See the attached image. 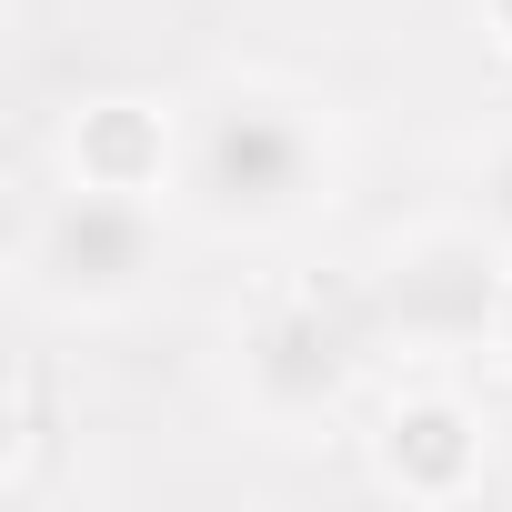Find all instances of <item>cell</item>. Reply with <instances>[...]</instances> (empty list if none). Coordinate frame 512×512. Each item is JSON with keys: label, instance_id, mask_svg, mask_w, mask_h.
<instances>
[{"label": "cell", "instance_id": "obj_4", "mask_svg": "<svg viewBox=\"0 0 512 512\" xmlns=\"http://www.w3.org/2000/svg\"><path fill=\"white\" fill-rule=\"evenodd\" d=\"M382 352L362 292H272L231 332V372H241V402L251 422L272 432H312L332 422L352 392H362V362Z\"/></svg>", "mask_w": 512, "mask_h": 512}, {"label": "cell", "instance_id": "obj_6", "mask_svg": "<svg viewBox=\"0 0 512 512\" xmlns=\"http://www.w3.org/2000/svg\"><path fill=\"white\" fill-rule=\"evenodd\" d=\"M181 161V111L161 101H81L61 131V171L71 181H111V191H171Z\"/></svg>", "mask_w": 512, "mask_h": 512}, {"label": "cell", "instance_id": "obj_3", "mask_svg": "<svg viewBox=\"0 0 512 512\" xmlns=\"http://www.w3.org/2000/svg\"><path fill=\"white\" fill-rule=\"evenodd\" d=\"M502 292H512V251L482 221H422V231L382 241V262L362 272V312H372L382 352H412V362L492 352Z\"/></svg>", "mask_w": 512, "mask_h": 512}, {"label": "cell", "instance_id": "obj_8", "mask_svg": "<svg viewBox=\"0 0 512 512\" xmlns=\"http://www.w3.org/2000/svg\"><path fill=\"white\" fill-rule=\"evenodd\" d=\"M482 31H492V51L512 61V0H482Z\"/></svg>", "mask_w": 512, "mask_h": 512}, {"label": "cell", "instance_id": "obj_1", "mask_svg": "<svg viewBox=\"0 0 512 512\" xmlns=\"http://www.w3.org/2000/svg\"><path fill=\"white\" fill-rule=\"evenodd\" d=\"M342 181L332 121L312 91L292 81H211L201 101H181V161L171 191L191 201V221L231 231V241H272L292 221H312Z\"/></svg>", "mask_w": 512, "mask_h": 512}, {"label": "cell", "instance_id": "obj_2", "mask_svg": "<svg viewBox=\"0 0 512 512\" xmlns=\"http://www.w3.org/2000/svg\"><path fill=\"white\" fill-rule=\"evenodd\" d=\"M161 251H171L161 191H111V181L61 171L11 241V272H21V302H41L61 322H101L161 282Z\"/></svg>", "mask_w": 512, "mask_h": 512}, {"label": "cell", "instance_id": "obj_7", "mask_svg": "<svg viewBox=\"0 0 512 512\" xmlns=\"http://www.w3.org/2000/svg\"><path fill=\"white\" fill-rule=\"evenodd\" d=\"M472 221H482V231L512 251V131H502V141L472 161Z\"/></svg>", "mask_w": 512, "mask_h": 512}, {"label": "cell", "instance_id": "obj_9", "mask_svg": "<svg viewBox=\"0 0 512 512\" xmlns=\"http://www.w3.org/2000/svg\"><path fill=\"white\" fill-rule=\"evenodd\" d=\"M492 352H502V362H512V292H502V342H492Z\"/></svg>", "mask_w": 512, "mask_h": 512}, {"label": "cell", "instance_id": "obj_5", "mask_svg": "<svg viewBox=\"0 0 512 512\" xmlns=\"http://www.w3.org/2000/svg\"><path fill=\"white\" fill-rule=\"evenodd\" d=\"M482 472H492V422L442 382L402 392L372 422V482L402 502H462V492H482Z\"/></svg>", "mask_w": 512, "mask_h": 512}]
</instances>
